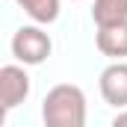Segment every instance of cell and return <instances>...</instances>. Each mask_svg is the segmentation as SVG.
<instances>
[{
	"label": "cell",
	"mask_w": 127,
	"mask_h": 127,
	"mask_svg": "<svg viewBox=\"0 0 127 127\" xmlns=\"http://www.w3.org/2000/svg\"><path fill=\"white\" fill-rule=\"evenodd\" d=\"M112 127H127V109H124V112H118V115L112 118Z\"/></svg>",
	"instance_id": "obj_8"
},
{
	"label": "cell",
	"mask_w": 127,
	"mask_h": 127,
	"mask_svg": "<svg viewBox=\"0 0 127 127\" xmlns=\"http://www.w3.org/2000/svg\"><path fill=\"white\" fill-rule=\"evenodd\" d=\"M50 35L41 27H21L12 38V53L24 65H38L50 56Z\"/></svg>",
	"instance_id": "obj_2"
},
{
	"label": "cell",
	"mask_w": 127,
	"mask_h": 127,
	"mask_svg": "<svg viewBox=\"0 0 127 127\" xmlns=\"http://www.w3.org/2000/svg\"><path fill=\"white\" fill-rule=\"evenodd\" d=\"M97 50L115 62H121V56H127V21L124 24H112V27H97Z\"/></svg>",
	"instance_id": "obj_5"
},
{
	"label": "cell",
	"mask_w": 127,
	"mask_h": 127,
	"mask_svg": "<svg viewBox=\"0 0 127 127\" xmlns=\"http://www.w3.org/2000/svg\"><path fill=\"white\" fill-rule=\"evenodd\" d=\"M100 95L112 106H127V62H112L100 74Z\"/></svg>",
	"instance_id": "obj_4"
},
{
	"label": "cell",
	"mask_w": 127,
	"mask_h": 127,
	"mask_svg": "<svg viewBox=\"0 0 127 127\" xmlns=\"http://www.w3.org/2000/svg\"><path fill=\"white\" fill-rule=\"evenodd\" d=\"M30 95V77L21 65H3L0 68V100L3 109H15L18 103H24Z\"/></svg>",
	"instance_id": "obj_3"
},
{
	"label": "cell",
	"mask_w": 127,
	"mask_h": 127,
	"mask_svg": "<svg viewBox=\"0 0 127 127\" xmlns=\"http://www.w3.org/2000/svg\"><path fill=\"white\" fill-rule=\"evenodd\" d=\"M92 18L97 27H112L127 21V0H95Z\"/></svg>",
	"instance_id": "obj_6"
},
{
	"label": "cell",
	"mask_w": 127,
	"mask_h": 127,
	"mask_svg": "<svg viewBox=\"0 0 127 127\" xmlns=\"http://www.w3.org/2000/svg\"><path fill=\"white\" fill-rule=\"evenodd\" d=\"M18 6L38 24H53L59 15V0H18Z\"/></svg>",
	"instance_id": "obj_7"
},
{
	"label": "cell",
	"mask_w": 127,
	"mask_h": 127,
	"mask_svg": "<svg viewBox=\"0 0 127 127\" xmlns=\"http://www.w3.org/2000/svg\"><path fill=\"white\" fill-rule=\"evenodd\" d=\"M44 127H86V95L80 86L59 83L41 103Z\"/></svg>",
	"instance_id": "obj_1"
}]
</instances>
